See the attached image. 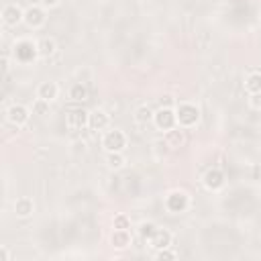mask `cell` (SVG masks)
<instances>
[{
    "instance_id": "1",
    "label": "cell",
    "mask_w": 261,
    "mask_h": 261,
    "mask_svg": "<svg viewBox=\"0 0 261 261\" xmlns=\"http://www.w3.org/2000/svg\"><path fill=\"white\" fill-rule=\"evenodd\" d=\"M175 116H177V126L181 128H192L198 124L200 120V108L196 104H190V102H181L177 108H175Z\"/></svg>"
},
{
    "instance_id": "2",
    "label": "cell",
    "mask_w": 261,
    "mask_h": 261,
    "mask_svg": "<svg viewBox=\"0 0 261 261\" xmlns=\"http://www.w3.org/2000/svg\"><path fill=\"white\" fill-rule=\"evenodd\" d=\"M163 206H165V210L171 212V214H181V212H186V210L190 208V196H188V192H184V190H171V192L165 196Z\"/></svg>"
},
{
    "instance_id": "3",
    "label": "cell",
    "mask_w": 261,
    "mask_h": 261,
    "mask_svg": "<svg viewBox=\"0 0 261 261\" xmlns=\"http://www.w3.org/2000/svg\"><path fill=\"white\" fill-rule=\"evenodd\" d=\"M126 143H128V139L120 128L106 130L104 137H102V147H104L106 153H122Z\"/></svg>"
},
{
    "instance_id": "4",
    "label": "cell",
    "mask_w": 261,
    "mask_h": 261,
    "mask_svg": "<svg viewBox=\"0 0 261 261\" xmlns=\"http://www.w3.org/2000/svg\"><path fill=\"white\" fill-rule=\"evenodd\" d=\"M153 124L159 130H169L173 126H177V116H175V108L173 106H161L159 110H155L153 114Z\"/></svg>"
},
{
    "instance_id": "5",
    "label": "cell",
    "mask_w": 261,
    "mask_h": 261,
    "mask_svg": "<svg viewBox=\"0 0 261 261\" xmlns=\"http://www.w3.org/2000/svg\"><path fill=\"white\" fill-rule=\"evenodd\" d=\"M37 55H39L37 43L29 41V39L16 41V45H14V59H16V61H20V63H31Z\"/></svg>"
},
{
    "instance_id": "6",
    "label": "cell",
    "mask_w": 261,
    "mask_h": 261,
    "mask_svg": "<svg viewBox=\"0 0 261 261\" xmlns=\"http://www.w3.org/2000/svg\"><path fill=\"white\" fill-rule=\"evenodd\" d=\"M31 108L29 106H24V104H12V106H8V110H6V120L12 124V126H24L27 122H29V118H31Z\"/></svg>"
},
{
    "instance_id": "7",
    "label": "cell",
    "mask_w": 261,
    "mask_h": 261,
    "mask_svg": "<svg viewBox=\"0 0 261 261\" xmlns=\"http://www.w3.org/2000/svg\"><path fill=\"white\" fill-rule=\"evenodd\" d=\"M88 118H90V112L84 110V108H73L67 112L65 116V126L69 130H82L88 126Z\"/></svg>"
},
{
    "instance_id": "8",
    "label": "cell",
    "mask_w": 261,
    "mask_h": 261,
    "mask_svg": "<svg viewBox=\"0 0 261 261\" xmlns=\"http://www.w3.org/2000/svg\"><path fill=\"white\" fill-rule=\"evenodd\" d=\"M0 16H2V22H4L6 27H16V24L24 18V10H22L18 4L10 2V4H4V6H2Z\"/></svg>"
},
{
    "instance_id": "9",
    "label": "cell",
    "mask_w": 261,
    "mask_h": 261,
    "mask_svg": "<svg viewBox=\"0 0 261 261\" xmlns=\"http://www.w3.org/2000/svg\"><path fill=\"white\" fill-rule=\"evenodd\" d=\"M22 22H24L29 29H41V27L47 22L45 8H43V6H29V8L24 10Z\"/></svg>"
},
{
    "instance_id": "10",
    "label": "cell",
    "mask_w": 261,
    "mask_h": 261,
    "mask_svg": "<svg viewBox=\"0 0 261 261\" xmlns=\"http://www.w3.org/2000/svg\"><path fill=\"white\" fill-rule=\"evenodd\" d=\"M204 186H206V190H210V192H218V190H222L224 188V184H226V177H224V173L218 169V167H212V169H208L206 173H204Z\"/></svg>"
},
{
    "instance_id": "11",
    "label": "cell",
    "mask_w": 261,
    "mask_h": 261,
    "mask_svg": "<svg viewBox=\"0 0 261 261\" xmlns=\"http://www.w3.org/2000/svg\"><path fill=\"white\" fill-rule=\"evenodd\" d=\"M110 245L118 251L122 249H128L133 245V234H130V228H114L112 234H110Z\"/></svg>"
},
{
    "instance_id": "12",
    "label": "cell",
    "mask_w": 261,
    "mask_h": 261,
    "mask_svg": "<svg viewBox=\"0 0 261 261\" xmlns=\"http://www.w3.org/2000/svg\"><path fill=\"white\" fill-rule=\"evenodd\" d=\"M163 141L169 149H179L186 145V135H184V128L181 126H173L169 130L163 133Z\"/></svg>"
},
{
    "instance_id": "13",
    "label": "cell",
    "mask_w": 261,
    "mask_h": 261,
    "mask_svg": "<svg viewBox=\"0 0 261 261\" xmlns=\"http://www.w3.org/2000/svg\"><path fill=\"white\" fill-rule=\"evenodd\" d=\"M108 124H110V116L106 114V110L96 108V110H92V112H90L88 126H90L92 130H104Z\"/></svg>"
},
{
    "instance_id": "14",
    "label": "cell",
    "mask_w": 261,
    "mask_h": 261,
    "mask_svg": "<svg viewBox=\"0 0 261 261\" xmlns=\"http://www.w3.org/2000/svg\"><path fill=\"white\" fill-rule=\"evenodd\" d=\"M171 243H173V234H171L167 228H157L155 234H153L151 241H149V245H151L155 251L165 249V247H171Z\"/></svg>"
},
{
    "instance_id": "15",
    "label": "cell",
    "mask_w": 261,
    "mask_h": 261,
    "mask_svg": "<svg viewBox=\"0 0 261 261\" xmlns=\"http://www.w3.org/2000/svg\"><path fill=\"white\" fill-rule=\"evenodd\" d=\"M35 212V202L29 196H20L14 200V214L18 218H29Z\"/></svg>"
},
{
    "instance_id": "16",
    "label": "cell",
    "mask_w": 261,
    "mask_h": 261,
    "mask_svg": "<svg viewBox=\"0 0 261 261\" xmlns=\"http://www.w3.org/2000/svg\"><path fill=\"white\" fill-rule=\"evenodd\" d=\"M57 96H59V86L55 82H43L37 88V98H41L45 102H53Z\"/></svg>"
},
{
    "instance_id": "17",
    "label": "cell",
    "mask_w": 261,
    "mask_h": 261,
    "mask_svg": "<svg viewBox=\"0 0 261 261\" xmlns=\"http://www.w3.org/2000/svg\"><path fill=\"white\" fill-rule=\"evenodd\" d=\"M37 49H39V57H51L57 51V43L53 37H43L37 43Z\"/></svg>"
},
{
    "instance_id": "18",
    "label": "cell",
    "mask_w": 261,
    "mask_h": 261,
    "mask_svg": "<svg viewBox=\"0 0 261 261\" xmlns=\"http://www.w3.org/2000/svg\"><path fill=\"white\" fill-rule=\"evenodd\" d=\"M153 110L147 106V104H143V106H139L137 110H135V114H133V118H135V122L137 124H141V126H145V124H149V122H153Z\"/></svg>"
},
{
    "instance_id": "19",
    "label": "cell",
    "mask_w": 261,
    "mask_h": 261,
    "mask_svg": "<svg viewBox=\"0 0 261 261\" xmlns=\"http://www.w3.org/2000/svg\"><path fill=\"white\" fill-rule=\"evenodd\" d=\"M245 92L247 94H257L261 92V71H251L245 77Z\"/></svg>"
},
{
    "instance_id": "20",
    "label": "cell",
    "mask_w": 261,
    "mask_h": 261,
    "mask_svg": "<svg viewBox=\"0 0 261 261\" xmlns=\"http://www.w3.org/2000/svg\"><path fill=\"white\" fill-rule=\"evenodd\" d=\"M106 165L112 171H118L126 165V157L122 153H106Z\"/></svg>"
},
{
    "instance_id": "21",
    "label": "cell",
    "mask_w": 261,
    "mask_h": 261,
    "mask_svg": "<svg viewBox=\"0 0 261 261\" xmlns=\"http://www.w3.org/2000/svg\"><path fill=\"white\" fill-rule=\"evenodd\" d=\"M69 100H73V102H84V100H88V88H86L82 82H75V84L69 88Z\"/></svg>"
},
{
    "instance_id": "22",
    "label": "cell",
    "mask_w": 261,
    "mask_h": 261,
    "mask_svg": "<svg viewBox=\"0 0 261 261\" xmlns=\"http://www.w3.org/2000/svg\"><path fill=\"white\" fill-rule=\"evenodd\" d=\"M157 228H159V226H157V224H153V222H143V224L139 226V234H141V239H143V241H147V243H149Z\"/></svg>"
},
{
    "instance_id": "23",
    "label": "cell",
    "mask_w": 261,
    "mask_h": 261,
    "mask_svg": "<svg viewBox=\"0 0 261 261\" xmlns=\"http://www.w3.org/2000/svg\"><path fill=\"white\" fill-rule=\"evenodd\" d=\"M49 104H51V102H45V100L37 98V100L33 102L31 110H33V114H47V110H49Z\"/></svg>"
},
{
    "instance_id": "24",
    "label": "cell",
    "mask_w": 261,
    "mask_h": 261,
    "mask_svg": "<svg viewBox=\"0 0 261 261\" xmlns=\"http://www.w3.org/2000/svg\"><path fill=\"white\" fill-rule=\"evenodd\" d=\"M112 226L114 228H130V218L126 214H116L112 220Z\"/></svg>"
},
{
    "instance_id": "25",
    "label": "cell",
    "mask_w": 261,
    "mask_h": 261,
    "mask_svg": "<svg viewBox=\"0 0 261 261\" xmlns=\"http://www.w3.org/2000/svg\"><path fill=\"white\" fill-rule=\"evenodd\" d=\"M249 108L251 110H257V112H261V92H257V94H249Z\"/></svg>"
},
{
    "instance_id": "26",
    "label": "cell",
    "mask_w": 261,
    "mask_h": 261,
    "mask_svg": "<svg viewBox=\"0 0 261 261\" xmlns=\"http://www.w3.org/2000/svg\"><path fill=\"white\" fill-rule=\"evenodd\" d=\"M155 257H157L159 261H163V259H175V257H177V253H175V251H171L169 247H165V249H159Z\"/></svg>"
},
{
    "instance_id": "27",
    "label": "cell",
    "mask_w": 261,
    "mask_h": 261,
    "mask_svg": "<svg viewBox=\"0 0 261 261\" xmlns=\"http://www.w3.org/2000/svg\"><path fill=\"white\" fill-rule=\"evenodd\" d=\"M251 179L261 181V163H253L251 165Z\"/></svg>"
},
{
    "instance_id": "28",
    "label": "cell",
    "mask_w": 261,
    "mask_h": 261,
    "mask_svg": "<svg viewBox=\"0 0 261 261\" xmlns=\"http://www.w3.org/2000/svg\"><path fill=\"white\" fill-rule=\"evenodd\" d=\"M59 2L61 0H41V6L43 8H55V6H59Z\"/></svg>"
},
{
    "instance_id": "29",
    "label": "cell",
    "mask_w": 261,
    "mask_h": 261,
    "mask_svg": "<svg viewBox=\"0 0 261 261\" xmlns=\"http://www.w3.org/2000/svg\"><path fill=\"white\" fill-rule=\"evenodd\" d=\"M0 261H10V251L6 247L0 249Z\"/></svg>"
},
{
    "instance_id": "30",
    "label": "cell",
    "mask_w": 261,
    "mask_h": 261,
    "mask_svg": "<svg viewBox=\"0 0 261 261\" xmlns=\"http://www.w3.org/2000/svg\"><path fill=\"white\" fill-rule=\"evenodd\" d=\"M165 100H161V106H173V102H171V96H163Z\"/></svg>"
}]
</instances>
